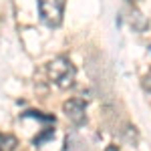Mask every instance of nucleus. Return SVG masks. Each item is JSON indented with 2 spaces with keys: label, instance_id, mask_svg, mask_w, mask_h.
<instances>
[{
  "label": "nucleus",
  "instance_id": "f257e3e1",
  "mask_svg": "<svg viewBox=\"0 0 151 151\" xmlns=\"http://www.w3.org/2000/svg\"><path fill=\"white\" fill-rule=\"evenodd\" d=\"M48 79L57 85L58 89H69L77 79V69L67 57H57L47 65Z\"/></svg>",
  "mask_w": 151,
  "mask_h": 151
},
{
  "label": "nucleus",
  "instance_id": "f03ea898",
  "mask_svg": "<svg viewBox=\"0 0 151 151\" xmlns=\"http://www.w3.org/2000/svg\"><path fill=\"white\" fill-rule=\"evenodd\" d=\"M38 12H40V20L57 28L63 22V14H65V0H38Z\"/></svg>",
  "mask_w": 151,
  "mask_h": 151
},
{
  "label": "nucleus",
  "instance_id": "7ed1b4c3",
  "mask_svg": "<svg viewBox=\"0 0 151 151\" xmlns=\"http://www.w3.org/2000/svg\"><path fill=\"white\" fill-rule=\"evenodd\" d=\"M63 111L73 125L81 127L83 123L87 121V105L83 103L81 99H69L67 103L63 105Z\"/></svg>",
  "mask_w": 151,
  "mask_h": 151
},
{
  "label": "nucleus",
  "instance_id": "20e7f679",
  "mask_svg": "<svg viewBox=\"0 0 151 151\" xmlns=\"http://www.w3.org/2000/svg\"><path fill=\"white\" fill-rule=\"evenodd\" d=\"M18 149V139L8 133H0V151H16Z\"/></svg>",
  "mask_w": 151,
  "mask_h": 151
},
{
  "label": "nucleus",
  "instance_id": "39448f33",
  "mask_svg": "<svg viewBox=\"0 0 151 151\" xmlns=\"http://www.w3.org/2000/svg\"><path fill=\"white\" fill-rule=\"evenodd\" d=\"M143 89L151 93V69H149V73L145 75V79H143Z\"/></svg>",
  "mask_w": 151,
  "mask_h": 151
},
{
  "label": "nucleus",
  "instance_id": "423d86ee",
  "mask_svg": "<svg viewBox=\"0 0 151 151\" xmlns=\"http://www.w3.org/2000/svg\"><path fill=\"white\" fill-rule=\"evenodd\" d=\"M107 151H117V147H115V145H111V147H107Z\"/></svg>",
  "mask_w": 151,
  "mask_h": 151
}]
</instances>
